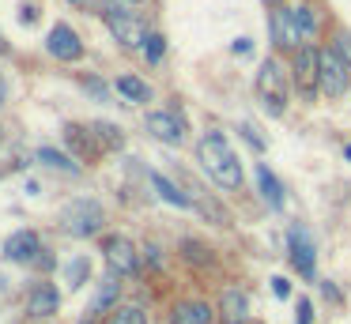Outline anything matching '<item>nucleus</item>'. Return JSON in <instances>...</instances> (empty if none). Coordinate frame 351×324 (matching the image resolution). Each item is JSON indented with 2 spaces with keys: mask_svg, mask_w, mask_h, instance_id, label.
<instances>
[{
  "mask_svg": "<svg viewBox=\"0 0 351 324\" xmlns=\"http://www.w3.org/2000/svg\"><path fill=\"white\" fill-rule=\"evenodd\" d=\"M117 90H121L125 102H147V98H152V87H147L140 75H121V79H117Z\"/></svg>",
  "mask_w": 351,
  "mask_h": 324,
  "instance_id": "aec40b11",
  "label": "nucleus"
},
{
  "mask_svg": "<svg viewBox=\"0 0 351 324\" xmlns=\"http://www.w3.org/2000/svg\"><path fill=\"white\" fill-rule=\"evenodd\" d=\"M295 83H298V95L313 98L321 87V49L313 45H302L295 49Z\"/></svg>",
  "mask_w": 351,
  "mask_h": 324,
  "instance_id": "423d86ee",
  "label": "nucleus"
},
{
  "mask_svg": "<svg viewBox=\"0 0 351 324\" xmlns=\"http://www.w3.org/2000/svg\"><path fill=\"white\" fill-rule=\"evenodd\" d=\"M114 298H117V279L110 275L106 286L99 290V298H95V309H110V306H114Z\"/></svg>",
  "mask_w": 351,
  "mask_h": 324,
  "instance_id": "bb28decb",
  "label": "nucleus"
},
{
  "mask_svg": "<svg viewBox=\"0 0 351 324\" xmlns=\"http://www.w3.org/2000/svg\"><path fill=\"white\" fill-rule=\"evenodd\" d=\"M152 185H155V192H159L167 203H174V208H193V196H185L182 188H178L174 181H167L162 173H152Z\"/></svg>",
  "mask_w": 351,
  "mask_h": 324,
  "instance_id": "f3484780",
  "label": "nucleus"
},
{
  "mask_svg": "<svg viewBox=\"0 0 351 324\" xmlns=\"http://www.w3.org/2000/svg\"><path fill=\"white\" fill-rule=\"evenodd\" d=\"M351 87V64L336 49H321V90L328 98H340Z\"/></svg>",
  "mask_w": 351,
  "mask_h": 324,
  "instance_id": "39448f33",
  "label": "nucleus"
},
{
  "mask_svg": "<svg viewBox=\"0 0 351 324\" xmlns=\"http://www.w3.org/2000/svg\"><path fill=\"white\" fill-rule=\"evenodd\" d=\"M295 27H298V38H302V45H310L313 34H317V15H313L310 4H298V8H295Z\"/></svg>",
  "mask_w": 351,
  "mask_h": 324,
  "instance_id": "412c9836",
  "label": "nucleus"
},
{
  "mask_svg": "<svg viewBox=\"0 0 351 324\" xmlns=\"http://www.w3.org/2000/svg\"><path fill=\"white\" fill-rule=\"evenodd\" d=\"M46 49L53 53L57 60H80V57H84V42H80V34L69 27V23H57V27L49 30Z\"/></svg>",
  "mask_w": 351,
  "mask_h": 324,
  "instance_id": "9d476101",
  "label": "nucleus"
},
{
  "mask_svg": "<svg viewBox=\"0 0 351 324\" xmlns=\"http://www.w3.org/2000/svg\"><path fill=\"white\" fill-rule=\"evenodd\" d=\"M272 294H276V298H291V283L283 275H276L272 279Z\"/></svg>",
  "mask_w": 351,
  "mask_h": 324,
  "instance_id": "7c9ffc66",
  "label": "nucleus"
},
{
  "mask_svg": "<svg viewBox=\"0 0 351 324\" xmlns=\"http://www.w3.org/2000/svg\"><path fill=\"white\" fill-rule=\"evenodd\" d=\"M0 53H8V45H4V38H0Z\"/></svg>",
  "mask_w": 351,
  "mask_h": 324,
  "instance_id": "4c0bfd02",
  "label": "nucleus"
},
{
  "mask_svg": "<svg viewBox=\"0 0 351 324\" xmlns=\"http://www.w3.org/2000/svg\"><path fill=\"white\" fill-rule=\"evenodd\" d=\"M38 162L53 166V170H61V173H76V170H80V166L72 162V158H64L61 151H53V147H42V151H38Z\"/></svg>",
  "mask_w": 351,
  "mask_h": 324,
  "instance_id": "5701e85b",
  "label": "nucleus"
},
{
  "mask_svg": "<svg viewBox=\"0 0 351 324\" xmlns=\"http://www.w3.org/2000/svg\"><path fill=\"white\" fill-rule=\"evenodd\" d=\"M64 143H69L72 151H76L80 162H91V158H99V140H95L91 125H69L64 128Z\"/></svg>",
  "mask_w": 351,
  "mask_h": 324,
  "instance_id": "f8f14e48",
  "label": "nucleus"
},
{
  "mask_svg": "<svg viewBox=\"0 0 351 324\" xmlns=\"http://www.w3.org/2000/svg\"><path fill=\"white\" fill-rule=\"evenodd\" d=\"M34 264H38V268H53V256H49V249H42V253L34 256Z\"/></svg>",
  "mask_w": 351,
  "mask_h": 324,
  "instance_id": "72a5a7b5",
  "label": "nucleus"
},
{
  "mask_svg": "<svg viewBox=\"0 0 351 324\" xmlns=\"http://www.w3.org/2000/svg\"><path fill=\"white\" fill-rule=\"evenodd\" d=\"M125 4H144V0H125Z\"/></svg>",
  "mask_w": 351,
  "mask_h": 324,
  "instance_id": "ea45409f",
  "label": "nucleus"
},
{
  "mask_svg": "<svg viewBox=\"0 0 351 324\" xmlns=\"http://www.w3.org/2000/svg\"><path fill=\"white\" fill-rule=\"evenodd\" d=\"M287 249H291V260H295V268L302 271L306 279H313L317 253H313V238H310V230H306L302 223H295V226L287 230Z\"/></svg>",
  "mask_w": 351,
  "mask_h": 324,
  "instance_id": "6e6552de",
  "label": "nucleus"
},
{
  "mask_svg": "<svg viewBox=\"0 0 351 324\" xmlns=\"http://www.w3.org/2000/svg\"><path fill=\"white\" fill-rule=\"evenodd\" d=\"M144 53H147V64H159L162 53H167V38H162V34H147Z\"/></svg>",
  "mask_w": 351,
  "mask_h": 324,
  "instance_id": "393cba45",
  "label": "nucleus"
},
{
  "mask_svg": "<svg viewBox=\"0 0 351 324\" xmlns=\"http://www.w3.org/2000/svg\"><path fill=\"white\" fill-rule=\"evenodd\" d=\"M265 4H272V8H280V4H283V0H265Z\"/></svg>",
  "mask_w": 351,
  "mask_h": 324,
  "instance_id": "e433bc0d",
  "label": "nucleus"
},
{
  "mask_svg": "<svg viewBox=\"0 0 351 324\" xmlns=\"http://www.w3.org/2000/svg\"><path fill=\"white\" fill-rule=\"evenodd\" d=\"M102 15H106V27L110 34L117 38L121 45H129V49H140V45L147 42L144 27H140L136 12H132V4H125V0H99Z\"/></svg>",
  "mask_w": 351,
  "mask_h": 324,
  "instance_id": "f03ea898",
  "label": "nucleus"
},
{
  "mask_svg": "<svg viewBox=\"0 0 351 324\" xmlns=\"http://www.w3.org/2000/svg\"><path fill=\"white\" fill-rule=\"evenodd\" d=\"M72 4H80V0H72Z\"/></svg>",
  "mask_w": 351,
  "mask_h": 324,
  "instance_id": "79ce46f5",
  "label": "nucleus"
},
{
  "mask_svg": "<svg viewBox=\"0 0 351 324\" xmlns=\"http://www.w3.org/2000/svg\"><path fill=\"white\" fill-rule=\"evenodd\" d=\"M102 253H106V264H110L114 275H136V271H140L136 245H132L129 238H121V234H114V238L102 241Z\"/></svg>",
  "mask_w": 351,
  "mask_h": 324,
  "instance_id": "0eeeda50",
  "label": "nucleus"
},
{
  "mask_svg": "<svg viewBox=\"0 0 351 324\" xmlns=\"http://www.w3.org/2000/svg\"><path fill=\"white\" fill-rule=\"evenodd\" d=\"M87 275H91V264H87L84 256H76V260H69V264H64V283H69V286L87 283Z\"/></svg>",
  "mask_w": 351,
  "mask_h": 324,
  "instance_id": "b1692460",
  "label": "nucleus"
},
{
  "mask_svg": "<svg viewBox=\"0 0 351 324\" xmlns=\"http://www.w3.org/2000/svg\"><path fill=\"white\" fill-rule=\"evenodd\" d=\"M102 223H106V215H102V203L95 200H69L61 208V230L72 238H91L102 230Z\"/></svg>",
  "mask_w": 351,
  "mask_h": 324,
  "instance_id": "7ed1b4c3",
  "label": "nucleus"
},
{
  "mask_svg": "<svg viewBox=\"0 0 351 324\" xmlns=\"http://www.w3.org/2000/svg\"><path fill=\"white\" fill-rule=\"evenodd\" d=\"M272 38L283 49H302V38H298V27H295V12L276 8L272 12Z\"/></svg>",
  "mask_w": 351,
  "mask_h": 324,
  "instance_id": "ddd939ff",
  "label": "nucleus"
},
{
  "mask_svg": "<svg viewBox=\"0 0 351 324\" xmlns=\"http://www.w3.org/2000/svg\"><path fill=\"white\" fill-rule=\"evenodd\" d=\"M212 321V309L204 301H182L174 309V324H208Z\"/></svg>",
  "mask_w": 351,
  "mask_h": 324,
  "instance_id": "6ab92c4d",
  "label": "nucleus"
},
{
  "mask_svg": "<svg viewBox=\"0 0 351 324\" xmlns=\"http://www.w3.org/2000/svg\"><path fill=\"white\" fill-rule=\"evenodd\" d=\"M147 132H152L155 140L178 147V143H185V121L178 117L174 110H155V113H147Z\"/></svg>",
  "mask_w": 351,
  "mask_h": 324,
  "instance_id": "1a4fd4ad",
  "label": "nucleus"
},
{
  "mask_svg": "<svg viewBox=\"0 0 351 324\" xmlns=\"http://www.w3.org/2000/svg\"><path fill=\"white\" fill-rule=\"evenodd\" d=\"M91 132H95V140H99L102 151H117L125 143V136H121V128H117V125H102V121H99V125H91Z\"/></svg>",
  "mask_w": 351,
  "mask_h": 324,
  "instance_id": "4be33fe9",
  "label": "nucleus"
},
{
  "mask_svg": "<svg viewBox=\"0 0 351 324\" xmlns=\"http://www.w3.org/2000/svg\"><path fill=\"white\" fill-rule=\"evenodd\" d=\"M257 185H261V196H265L272 208H283V200H287V196H283V185L276 181V173L268 170L265 162H257Z\"/></svg>",
  "mask_w": 351,
  "mask_h": 324,
  "instance_id": "dca6fc26",
  "label": "nucleus"
},
{
  "mask_svg": "<svg viewBox=\"0 0 351 324\" xmlns=\"http://www.w3.org/2000/svg\"><path fill=\"white\" fill-rule=\"evenodd\" d=\"M80 324H95V321H91V316H87V321H80Z\"/></svg>",
  "mask_w": 351,
  "mask_h": 324,
  "instance_id": "a19ab883",
  "label": "nucleus"
},
{
  "mask_svg": "<svg viewBox=\"0 0 351 324\" xmlns=\"http://www.w3.org/2000/svg\"><path fill=\"white\" fill-rule=\"evenodd\" d=\"M57 306H61V298H57V290L49 283H38L31 290V298H27V313L31 316H53Z\"/></svg>",
  "mask_w": 351,
  "mask_h": 324,
  "instance_id": "4468645a",
  "label": "nucleus"
},
{
  "mask_svg": "<svg viewBox=\"0 0 351 324\" xmlns=\"http://www.w3.org/2000/svg\"><path fill=\"white\" fill-rule=\"evenodd\" d=\"M219 309H223V321L242 324V316H245V309H250V301H245V294H242V290H223Z\"/></svg>",
  "mask_w": 351,
  "mask_h": 324,
  "instance_id": "a211bd4d",
  "label": "nucleus"
},
{
  "mask_svg": "<svg viewBox=\"0 0 351 324\" xmlns=\"http://www.w3.org/2000/svg\"><path fill=\"white\" fill-rule=\"evenodd\" d=\"M84 87L91 90L95 98H102V102H106V95H110V87H106V83H99V79H84Z\"/></svg>",
  "mask_w": 351,
  "mask_h": 324,
  "instance_id": "c756f323",
  "label": "nucleus"
},
{
  "mask_svg": "<svg viewBox=\"0 0 351 324\" xmlns=\"http://www.w3.org/2000/svg\"><path fill=\"white\" fill-rule=\"evenodd\" d=\"M332 49H336V53H340V57L351 64V34H343V30H340V34H336V45H332Z\"/></svg>",
  "mask_w": 351,
  "mask_h": 324,
  "instance_id": "c85d7f7f",
  "label": "nucleus"
},
{
  "mask_svg": "<svg viewBox=\"0 0 351 324\" xmlns=\"http://www.w3.org/2000/svg\"><path fill=\"white\" fill-rule=\"evenodd\" d=\"M182 253H185V260H197V264H212V256H208V249L200 245V241H189V238H185V241H182Z\"/></svg>",
  "mask_w": 351,
  "mask_h": 324,
  "instance_id": "a878e982",
  "label": "nucleus"
},
{
  "mask_svg": "<svg viewBox=\"0 0 351 324\" xmlns=\"http://www.w3.org/2000/svg\"><path fill=\"white\" fill-rule=\"evenodd\" d=\"M110 324H147V321H144V309L132 306V309H117Z\"/></svg>",
  "mask_w": 351,
  "mask_h": 324,
  "instance_id": "cd10ccee",
  "label": "nucleus"
},
{
  "mask_svg": "<svg viewBox=\"0 0 351 324\" xmlns=\"http://www.w3.org/2000/svg\"><path fill=\"white\" fill-rule=\"evenodd\" d=\"M197 158H200V170H204L219 188H242V162H238L234 147L227 143V136H223V132L200 136Z\"/></svg>",
  "mask_w": 351,
  "mask_h": 324,
  "instance_id": "f257e3e1",
  "label": "nucleus"
},
{
  "mask_svg": "<svg viewBox=\"0 0 351 324\" xmlns=\"http://www.w3.org/2000/svg\"><path fill=\"white\" fill-rule=\"evenodd\" d=\"M257 98L265 102L268 113H283L287 110V98H291V87H287V75H283L280 60L268 57L257 72Z\"/></svg>",
  "mask_w": 351,
  "mask_h": 324,
  "instance_id": "20e7f679",
  "label": "nucleus"
},
{
  "mask_svg": "<svg viewBox=\"0 0 351 324\" xmlns=\"http://www.w3.org/2000/svg\"><path fill=\"white\" fill-rule=\"evenodd\" d=\"M193 208H197L212 226H230V211L223 208V203H215L208 192H200V188H193Z\"/></svg>",
  "mask_w": 351,
  "mask_h": 324,
  "instance_id": "2eb2a0df",
  "label": "nucleus"
},
{
  "mask_svg": "<svg viewBox=\"0 0 351 324\" xmlns=\"http://www.w3.org/2000/svg\"><path fill=\"white\" fill-rule=\"evenodd\" d=\"M242 136H245V140H250V143H253V147H257V151H265V140H261V136H257V132H253V128H250V125H245V128H242Z\"/></svg>",
  "mask_w": 351,
  "mask_h": 324,
  "instance_id": "473e14b6",
  "label": "nucleus"
},
{
  "mask_svg": "<svg viewBox=\"0 0 351 324\" xmlns=\"http://www.w3.org/2000/svg\"><path fill=\"white\" fill-rule=\"evenodd\" d=\"M250 49H253V42H250V38H238V42H234V53H238V57H245Z\"/></svg>",
  "mask_w": 351,
  "mask_h": 324,
  "instance_id": "f704fd0d",
  "label": "nucleus"
},
{
  "mask_svg": "<svg viewBox=\"0 0 351 324\" xmlns=\"http://www.w3.org/2000/svg\"><path fill=\"white\" fill-rule=\"evenodd\" d=\"M343 155H348V158H351V143H348V147H343Z\"/></svg>",
  "mask_w": 351,
  "mask_h": 324,
  "instance_id": "58836bf2",
  "label": "nucleus"
},
{
  "mask_svg": "<svg viewBox=\"0 0 351 324\" xmlns=\"http://www.w3.org/2000/svg\"><path fill=\"white\" fill-rule=\"evenodd\" d=\"M38 253H42V241H38L34 230H19V234H12V238L4 241V256L16 260V264H31Z\"/></svg>",
  "mask_w": 351,
  "mask_h": 324,
  "instance_id": "9b49d317",
  "label": "nucleus"
},
{
  "mask_svg": "<svg viewBox=\"0 0 351 324\" xmlns=\"http://www.w3.org/2000/svg\"><path fill=\"white\" fill-rule=\"evenodd\" d=\"M4 98H8V83H4V75H0V105H4Z\"/></svg>",
  "mask_w": 351,
  "mask_h": 324,
  "instance_id": "c9c22d12",
  "label": "nucleus"
},
{
  "mask_svg": "<svg viewBox=\"0 0 351 324\" xmlns=\"http://www.w3.org/2000/svg\"><path fill=\"white\" fill-rule=\"evenodd\" d=\"M298 324H313V306H310V298L298 301Z\"/></svg>",
  "mask_w": 351,
  "mask_h": 324,
  "instance_id": "2f4dec72",
  "label": "nucleus"
}]
</instances>
